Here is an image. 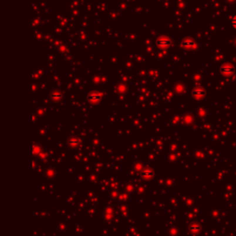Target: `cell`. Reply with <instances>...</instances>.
I'll use <instances>...</instances> for the list:
<instances>
[{"label":"cell","instance_id":"cell-1","mask_svg":"<svg viewBox=\"0 0 236 236\" xmlns=\"http://www.w3.org/2000/svg\"><path fill=\"white\" fill-rule=\"evenodd\" d=\"M220 72H222L224 75H232L234 72V68L232 65H223L220 68Z\"/></svg>","mask_w":236,"mask_h":236},{"label":"cell","instance_id":"cell-2","mask_svg":"<svg viewBox=\"0 0 236 236\" xmlns=\"http://www.w3.org/2000/svg\"><path fill=\"white\" fill-rule=\"evenodd\" d=\"M183 46L186 47H192V46H195V43L191 40H186L183 42Z\"/></svg>","mask_w":236,"mask_h":236},{"label":"cell","instance_id":"cell-3","mask_svg":"<svg viewBox=\"0 0 236 236\" xmlns=\"http://www.w3.org/2000/svg\"><path fill=\"white\" fill-rule=\"evenodd\" d=\"M232 25L233 26L234 29H236V16L233 17V18L232 19Z\"/></svg>","mask_w":236,"mask_h":236}]
</instances>
